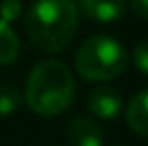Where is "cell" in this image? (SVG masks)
<instances>
[{
    "instance_id": "cell-1",
    "label": "cell",
    "mask_w": 148,
    "mask_h": 146,
    "mask_svg": "<svg viewBox=\"0 0 148 146\" xmlns=\"http://www.w3.org/2000/svg\"><path fill=\"white\" fill-rule=\"evenodd\" d=\"M79 9L73 0H37L26 13V32L41 52H62L73 41Z\"/></svg>"
},
{
    "instance_id": "cell-2",
    "label": "cell",
    "mask_w": 148,
    "mask_h": 146,
    "mask_svg": "<svg viewBox=\"0 0 148 146\" xmlns=\"http://www.w3.org/2000/svg\"><path fill=\"white\" fill-rule=\"evenodd\" d=\"M75 80L71 69L60 60H43L30 71L24 99L39 116H58L73 103Z\"/></svg>"
},
{
    "instance_id": "cell-3",
    "label": "cell",
    "mask_w": 148,
    "mask_h": 146,
    "mask_svg": "<svg viewBox=\"0 0 148 146\" xmlns=\"http://www.w3.org/2000/svg\"><path fill=\"white\" fill-rule=\"evenodd\" d=\"M75 69L88 82L114 80L127 69V52L112 37H90L75 52Z\"/></svg>"
},
{
    "instance_id": "cell-4",
    "label": "cell",
    "mask_w": 148,
    "mask_h": 146,
    "mask_svg": "<svg viewBox=\"0 0 148 146\" xmlns=\"http://www.w3.org/2000/svg\"><path fill=\"white\" fill-rule=\"evenodd\" d=\"M88 108L92 116L101 120H114L122 112V97L118 90L110 86H99L88 95Z\"/></svg>"
},
{
    "instance_id": "cell-5",
    "label": "cell",
    "mask_w": 148,
    "mask_h": 146,
    "mask_svg": "<svg viewBox=\"0 0 148 146\" xmlns=\"http://www.w3.org/2000/svg\"><path fill=\"white\" fill-rule=\"evenodd\" d=\"M67 140L71 146H103V129L97 120L79 116L69 123Z\"/></svg>"
},
{
    "instance_id": "cell-6",
    "label": "cell",
    "mask_w": 148,
    "mask_h": 146,
    "mask_svg": "<svg viewBox=\"0 0 148 146\" xmlns=\"http://www.w3.org/2000/svg\"><path fill=\"white\" fill-rule=\"evenodd\" d=\"M125 0H79L82 13L95 22H116L125 15Z\"/></svg>"
},
{
    "instance_id": "cell-7",
    "label": "cell",
    "mask_w": 148,
    "mask_h": 146,
    "mask_svg": "<svg viewBox=\"0 0 148 146\" xmlns=\"http://www.w3.org/2000/svg\"><path fill=\"white\" fill-rule=\"evenodd\" d=\"M127 125L137 135H148V90L137 93L127 105Z\"/></svg>"
},
{
    "instance_id": "cell-8",
    "label": "cell",
    "mask_w": 148,
    "mask_h": 146,
    "mask_svg": "<svg viewBox=\"0 0 148 146\" xmlns=\"http://www.w3.org/2000/svg\"><path fill=\"white\" fill-rule=\"evenodd\" d=\"M19 56V39L11 24L0 19V64H11Z\"/></svg>"
},
{
    "instance_id": "cell-9",
    "label": "cell",
    "mask_w": 148,
    "mask_h": 146,
    "mask_svg": "<svg viewBox=\"0 0 148 146\" xmlns=\"http://www.w3.org/2000/svg\"><path fill=\"white\" fill-rule=\"evenodd\" d=\"M19 105H22L19 90L11 84H2L0 86V116H11L17 112Z\"/></svg>"
},
{
    "instance_id": "cell-10",
    "label": "cell",
    "mask_w": 148,
    "mask_h": 146,
    "mask_svg": "<svg viewBox=\"0 0 148 146\" xmlns=\"http://www.w3.org/2000/svg\"><path fill=\"white\" fill-rule=\"evenodd\" d=\"M22 13H24V7H22L19 0H2V2H0V19H2V22L11 24Z\"/></svg>"
},
{
    "instance_id": "cell-11",
    "label": "cell",
    "mask_w": 148,
    "mask_h": 146,
    "mask_svg": "<svg viewBox=\"0 0 148 146\" xmlns=\"http://www.w3.org/2000/svg\"><path fill=\"white\" fill-rule=\"evenodd\" d=\"M133 64L137 67V71L148 75V39L133 49Z\"/></svg>"
},
{
    "instance_id": "cell-12",
    "label": "cell",
    "mask_w": 148,
    "mask_h": 146,
    "mask_svg": "<svg viewBox=\"0 0 148 146\" xmlns=\"http://www.w3.org/2000/svg\"><path fill=\"white\" fill-rule=\"evenodd\" d=\"M131 9H133L140 17L148 19V0H131Z\"/></svg>"
}]
</instances>
